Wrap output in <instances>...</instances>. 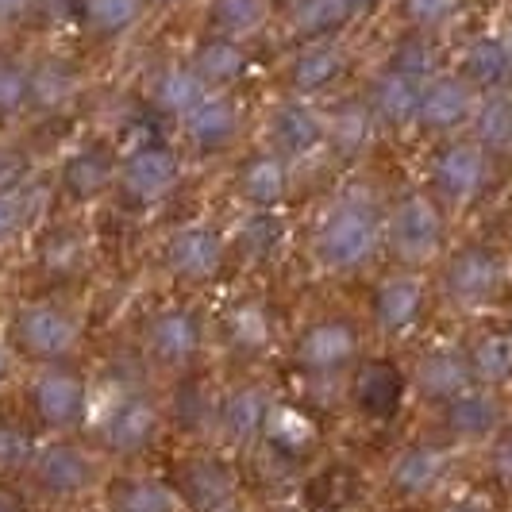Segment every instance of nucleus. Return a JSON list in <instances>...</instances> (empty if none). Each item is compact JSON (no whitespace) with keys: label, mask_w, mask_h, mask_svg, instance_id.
Wrapping results in <instances>:
<instances>
[{"label":"nucleus","mask_w":512,"mask_h":512,"mask_svg":"<svg viewBox=\"0 0 512 512\" xmlns=\"http://www.w3.org/2000/svg\"><path fill=\"white\" fill-rule=\"evenodd\" d=\"M385 197L374 181L343 178L305 228V262L324 282H351L385 262Z\"/></svg>","instance_id":"1"},{"label":"nucleus","mask_w":512,"mask_h":512,"mask_svg":"<svg viewBox=\"0 0 512 512\" xmlns=\"http://www.w3.org/2000/svg\"><path fill=\"white\" fill-rule=\"evenodd\" d=\"M170 401L162 389H154L147 374H112L97 378L93 389V412L85 424V439L101 451L112 470L124 466H147L162 439L170 432Z\"/></svg>","instance_id":"2"},{"label":"nucleus","mask_w":512,"mask_h":512,"mask_svg":"<svg viewBox=\"0 0 512 512\" xmlns=\"http://www.w3.org/2000/svg\"><path fill=\"white\" fill-rule=\"evenodd\" d=\"M135 366L151 382H189L205 370L208 355L216 351L212 316L189 293L158 301L135 324Z\"/></svg>","instance_id":"3"},{"label":"nucleus","mask_w":512,"mask_h":512,"mask_svg":"<svg viewBox=\"0 0 512 512\" xmlns=\"http://www.w3.org/2000/svg\"><path fill=\"white\" fill-rule=\"evenodd\" d=\"M0 328L8 335L12 351L27 366H51V362H77L89 343V316L70 293H27L12 301L0 316Z\"/></svg>","instance_id":"4"},{"label":"nucleus","mask_w":512,"mask_h":512,"mask_svg":"<svg viewBox=\"0 0 512 512\" xmlns=\"http://www.w3.org/2000/svg\"><path fill=\"white\" fill-rule=\"evenodd\" d=\"M193 162L185 158L174 135H139L120 139V178L112 193V212L131 220H151L166 205L178 201L189 181Z\"/></svg>","instance_id":"5"},{"label":"nucleus","mask_w":512,"mask_h":512,"mask_svg":"<svg viewBox=\"0 0 512 512\" xmlns=\"http://www.w3.org/2000/svg\"><path fill=\"white\" fill-rule=\"evenodd\" d=\"M108 474H112V466L85 436H43L27 462L20 486L27 497L58 512H70L89 501L97 505Z\"/></svg>","instance_id":"6"},{"label":"nucleus","mask_w":512,"mask_h":512,"mask_svg":"<svg viewBox=\"0 0 512 512\" xmlns=\"http://www.w3.org/2000/svg\"><path fill=\"white\" fill-rule=\"evenodd\" d=\"M370 332L362 316L351 312H316L301 320L285 339V362L308 385H343L355 378L370 355Z\"/></svg>","instance_id":"7"},{"label":"nucleus","mask_w":512,"mask_h":512,"mask_svg":"<svg viewBox=\"0 0 512 512\" xmlns=\"http://www.w3.org/2000/svg\"><path fill=\"white\" fill-rule=\"evenodd\" d=\"M154 270L181 293L216 289L231 270L228 224L216 216H185L158 231L151 247Z\"/></svg>","instance_id":"8"},{"label":"nucleus","mask_w":512,"mask_h":512,"mask_svg":"<svg viewBox=\"0 0 512 512\" xmlns=\"http://www.w3.org/2000/svg\"><path fill=\"white\" fill-rule=\"evenodd\" d=\"M97 374L77 362H51V366H27L16 397L27 424L39 436H85L89 412H93Z\"/></svg>","instance_id":"9"},{"label":"nucleus","mask_w":512,"mask_h":512,"mask_svg":"<svg viewBox=\"0 0 512 512\" xmlns=\"http://www.w3.org/2000/svg\"><path fill=\"white\" fill-rule=\"evenodd\" d=\"M58 208L97 212L112 205L120 178V135L116 131H77L47 162Z\"/></svg>","instance_id":"10"},{"label":"nucleus","mask_w":512,"mask_h":512,"mask_svg":"<svg viewBox=\"0 0 512 512\" xmlns=\"http://www.w3.org/2000/svg\"><path fill=\"white\" fill-rule=\"evenodd\" d=\"M447 224H451V212L420 181L393 189L385 197V262L409 266V270L439 266L451 251Z\"/></svg>","instance_id":"11"},{"label":"nucleus","mask_w":512,"mask_h":512,"mask_svg":"<svg viewBox=\"0 0 512 512\" xmlns=\"http://www.w3.org/2000/svg\"><path fill=\"white\" fill-rule=\"evenodd\" d=\"M27 266L47 282V289H74L97 270V228L89 212H70L54 208L39 224V231L24 247Z\"/></svg>","instance_id":"12"},{"label":"nucleus","mask_w":512,"mask_h":512,"mask_svg":"<svg viewBox=\"0 0 512 512\" xmlns=\"http://www.w3.org/2000/svg\"><path fill=\"white\" fill-rule=\"evenodd\" d=\"M274 409H278L274 385L255 374H239L228 385L212 389L205 443L228 451V455H255L266 447Z\"/></svg>","instance_id":"13"},{"label":"nucleus","mask_w":512,"mask_h":512,"mask_svg":"<svg viewBox=\"0 0 512 512\" xmlns=\"http://www.w3.org/2000/svg\"><path fill=\"white\" fill-rule=\"evenodd\" d=\"M432 301H436V285L428 270L385 266L370 274L362 324L374 343H405L424 328Z\"/></svg>","instance_id":"14"},{"label":"nucleus","mask_w":512,"mask_h":512,"mask_svg":"<svg viewBox=\"0 0 512 512\" xmlns=\"http://www.w3.org/2000/svg\"><path fill=\"white\" fill-rule=\"evenodd\" d=\"M251 135L255 128L247 124V104L239 101V93H228V89H208L174 124V139L185 158L216 162V166H228L251 143Z\"/></svg>","instance_id":"15"},{"label":"nucleus","mask_w":512,"mask_h":512,"mask_svg":"<svg viewBox=\"0 0 512 512\" xmlns=\"http://www.w3.org/2000/svg\"><path fill=\"white\" fill-rule=\"evenodd\" d=\"M251 139L282 154L301 174L312 166H328V112L320 101L289 97V93L274 97L262 108Z\"/></svg>","instance_id":"16"},{"label":"nucleus","mask_w":512,"mask_h":512,"mask_svg":"<svg viewBox=\"0 0 512 512\" xmlns=\"http://www.w3.org/2000/svg\"><path fill=\"white\" fill-rule=\"evenodd\" d=\"M493 181V151H486L470 135L436 139L424 154V178L420 185L436 197L447 212H466L486 197Z\"/></svg>","instance_id":"17"},{"label":"nucleus","mask_w":512,"mask_h":512,"mask_svg":"<svg viewBox=\"0 0 512 512\" xmlns=\"http://www.w3.org/2000/svg\"><path fill=\"white\" fill-rule=\"evenodd\" d=\"M455 478V443L447 439H405L382 462V489L401 505L436 501Z\"/></svg>","instance_id":"18"},{"label":"nucleus","mask_w":512,"mask_h":512,"mask_svg":"<svg viewBox=\"0 0 512 512\" xmlns=\"http://www.w3.org/2000/svg\"><path fill=\"white\" fill-rule=\"evenodd\" d=\"M297 185L301 170L258 139H251L228 162V201L239 212H282L293 205Z\"/></svg>","instance_id":"19"},{"label":"nucleus","mask_w":512,"mask_h":512,"mask_svg":"<svg viewBox=\"0 0 512 512\" xmlns=\"http://www.w3.org/2000/svg\"><path fill=\"white\" fill-rule=\"evenodd\" d=\"M436 297L455 312H482L509 282V262L486 243H466L447 251L436 266Z\"/></svg>","instance_id":"20"},{"label":"nucleus","mask_w":512,"mask_h":512,"mask_svg":"<svg viewBox=\"0 0 512 512\" xmlns=\"http://www.w3.org/2000/svg\"><path fill=\"white\" fill-rule=\"evenodd\" d=\"M58 208L47 162H27L20 174L0 181V258L24 255L27 239Z\"/></svg>","instance_id":"21"},{"label":"nucleus","mask_w":512,"mask_h":512,"mask_svg":"<svg viewBox=\"0 0 512 512\" xmlns=\"http://www.w3.org/2000/svg\"><path fill=\"white\" fill-rule=\"evenodd\" d=\"M324 112H328V166L335 170H362L389 139L362 89H343L339 97L324 101Z\"/></svg>","instance_id":"22"},{"label":"nucleus","mask_w":512,"mask_h":512,"mask_svg":"<svg viewBox=\"0 0 512 512\" xmlns=\"http://www.w3.org/2000/svg\"><path fill=\"white\" fill-rule=\"evenodd\" d=\"M216 347L235 359L258 362L278 347V312L258 293H235L220 312H212Z\"/></svg>","instance_id":"23"},{"label":"nucleus","mask_w":512,"mask_h":512,"mask_svg":"<svg viewBox=\"0 0 512 512\" xmlns=\"http://www.w3.org/2000/svg\"><path fill=\"white\" fill-rule=\"evenodd\" d=\"M351 77V51L343 39H312L289 54L282 70V93L305 101H332L347 89Z\"/></svg>","instance_id":"24"},{"label":"nucleus","mask_w":512,"mask_h":512,"mask_svg":"<svg viewBox=\"0 0 512 512\" xmlns=\"http://www.w3.org/2000/svg\"><path fill=\"white\" fill-rule=\"evenodd\" d=\"M170 478L185 501V512H212L243 501V486H239V474L231 466V455L212 447V443L178 459Z\"/></svg>","instance_id":"25"},{"label":"nucleus","mask_w":512,"mask_h":512,"mask_svg":"<svg viewBox=\"0 0 512 512\" xmlns=\"http://www.w3.org/2000/svg\"><path fill=\"white\" fill-rule=\"evenodd\" d=\"M470 385H474V374H470V359H466V343H443V339L428 343L405 374V393L432 412L455 401Z\"/></svg>","instance_id":"26"},{"label":"nucleus","mask_w":512,"mask_h":512,"mask_svg":"<svg viewBox=\"0 0 512 512\" xmlns=\"http://www.w3.org/2000/svg\"><path fill=\"white\" fill-rule=\"evenodd\" d=\"M224 224H228L231 266L270 270L293 247L289 208H282V212H239V208H231V220H224Z\"/></svg>","instance_id":"27"},{"label":"nucleus","mask_w":512,"mask_h":512,"mask_svg":"<svg viewBox=\"0 0 512 512\" xmlns=\"http://www.w3.org/2000/svg\"><path fill=\"white\" fill-rule=\"evenodd\" d=\"M478 89L470 81H462L455 70H439L432 81H424L420 93V112H416V128L412 135L424 139H451V135H466L474 108H478Z\"/></svg>","instance_id":"28"},{"label":"nucleus","mask_w":512,"mask_h":512,"mask_svg":"<svg viewBox=\"0 0 512 512\" xmlns=\"http://www.w3.org/2000/svg\"><path fill=\"white\" fill-rule=\"evenodd\" d=\"M101 512H185L178 486L170 474H158L151 462L147 466H124L112 470L97 497Z\"/></svg>","instance_id":"29"},{"label":"nucleus","mask_w":512,"mask_h":512,"mask_svg":"<svg viewBox=\"0 0 512 512\" xmlns=\"http://www.w3.org/2000/svg\"><path fill=\"white\" fill-rule=\"evenodd\" d=\"M31 70V120L58 124L74 116V108L85 97V74L66 54H39L27 58Z\"/></svg>","instance_id":"30"},{"label":"nucleus","mask_w":512,"mask_h":512,"mask_svg":"<svg viewBox=\"0 0 512 512\" xmlns=\"http://www.w3.org/2000/svg\"><path fill=\"white\" fill-rule=\"evenodd\" d=\"M439 432L455 447H474V443H489L505 432V405L501 393L486 389V385H470L455 401H447L436 409Z\"/></svg>","instance_id":"31"},{"label":"nucleus","mask_w":512,"mask_h":512,"mask_svg":"<svg viewBox=\"0 0 512 512\" xmlns=\"http://www.w3.org/2000/svg\"><path fill=\"white\" fill-rule=\"evenodd\" d=\"M362 93H366V101H370V108H374V116H378V124H382L389 139L412 135L416 112H420V93H424L420 77L401 74V70L382 62V70H374V77L362 85Z\"/></svg>","instance_id":"32"},{"label":"nucleus","mask_w":512,"mask_h":512,"mask_svg":"<svg viewBox=\"0 0 512 512\" xmlns=\"http://www.w3.org/2000/svg\"><path fill=\"white\" fill-rule=\"evenodd\" d=\"M208 93L205 77L193 70L189 58H170L162 66H154L143 85V101L158 120H166L170 128Z\"/></svg>","instance_id":"33"},{"label":"nucleus","mask_w":512,"mask_h":512,"mask_svg":"<svg viewBox=\"0 0 512 512\" xmlns=\"http://www.w3.org/2000/svg\"><path fill=\"white\" fill-rule=\"evenodd\" d=\"M189 62H193L197 74L205 77L208 89H228V93H239V85L251 74V51H247V43L228 39V35H212V31L193 47Z\"/></svg>","instance_id":"34"},{"label":"nucleus","mask_w":512,"mask_h":512,"mask_svg":"<svg viewBox=\"0 0 512 512\" xmlns=\"http://www.w3.org/2000/svg\"><path fill=\"white\" fill-rule=\"evenodd\" d=\"M455 74L462 81H470L478 93H509L512 89V51L509 39H497V35H482L474 39L459 58V70Z\"/></svg>","instance_id":"35"},{"label":"nucleus","mask_w":512,"mask_h":512,"mask_svg":"<svg viewBox=\"0 0 512 512\" xmlns=\"http://www.w3.org/2000/svg\"><path fill=\"white\" fill-rule=\"evenodd\" d=\"M359 16L355 0H293L289 4V27L301 43L312 39H339L343 27Z\"/></svg>","instance_id":"36"},{"label":"nucleus","mask_w":512,"mask_h":512,"mask_svg":"<svg viewBox=\"0 0 512 512\" xmlns=\"http://www.w3.org/2000/svg\"><path fill=\"white\" fill-rule=\"evenodd\" d=\"M466 359H470L474 385L501 393L505 385H512V328L482 332L474 343H466Z\"/></svg>","instance_id":"37"},{"label":"nucleus","mask_w":512,"mask_h":512,"mask_svg":"<svg viewBox=\"0 0 512 512\" xmlns=\"http://www.w3.org/2000/svg\"><path fill=\"white\" fill-rule=\"evenodd\" d=\"M270 24V0H208V31L251 43Z\"/></svg>","instance_id":"38"},{"label":"nucleus","mask_w":512,"mask_h":512,"mask_svg":"<svg viewBox=\"0 0 512 512\" xmlns=\"http://www.w3.org/2000/svg\"><path fill=\"white\" fill-rule=\"evenodd\" d=\"M147 0H77V16L101 39H120L147 16Z\"/></svg>","instance_id":"39"},{"label":"nucleus","mask_w":512,"mask_h":512,"mask_svg":"<svg viewBox=\"0 0 512 512\" xmlns=\"http://www.w3.org/2000/svg\"><path fill=\"white\" fill-rule=\"evenodd\" d=\"M39 439L43 436L27 424L24 412H0V482H20L24 478Z\"/></svg>","instance_id":"40"},{"label":"nucleus","mask_w":512,"mask_h":512,"mask_svg":"<svg viewBox=\"0 0 512 512\" xmlns=\"http://www.w3.org/2000/svg\"><path fill=\"white\" fill-rule=\"evenodd\" d=\"M466 135L478 139L493 154L512 151V89L509 93H482Z\"/></svg>","instance_id":"41"},{"label":"nucleus","mask_w":512,"mask_h":512,"mask_svg":"<svg viewBox=\"0 0 512 512\" xmlns=\"http://www.w3.org/2000/svg\"><path fill=\"white\" fill-rule=\"evenodd\" d=\"M27 120H31V70H27V58H0V131L27 124Z\"/></svg>","instance_id":"42"},{"label":"nucleus","mask_w":512,"mask_h":512,"mask_svg":"<svg viewBox=\"0 0 512 512\" xmlns=\"http://www.w3.org/2000/svg\"><path fill=\"white\" fill-rule=\"evenodd\" d=\"M385 66H393V70H401V74L420 77V81H432V77L439 74V54L428 35L412 31V35H405L401 43H393V51H389V58H385Z\"/></svg>","instance_id":"43"},{"label":"nucleus","mask_w":512,"mask_h":512,"mask_svg":"<svg viewBox=\"0 0 512 512\" xmlns=\"http://www.w3.org/2000/svg\"><path fill=\"white\" fill-rule=\"evenodd\" d=\"M462 0H401V8H405V20H409L412 31H420V35H428V31H439L443 24H451L455 20V12H459Z\"/></svg>","instance_id":"44"},{"label":"nucleus","mask_w":512,"mask_h":512,"mask_svg":"<svg viewBox=\"0 0 512 512\" xmlns=\"http://www.w3.org/2000/svg\"><path fill=\"white\" fill-rule=\"evenodd\" d=\"M20 378H24V362H20V355L12 351L8 335H4V328H0V397H4L8 389H16Z\"/></svg>","instance_id":"45"},{"label":"nucleus","mask_w":512,"mask_h":512,"mask_svg":"<svg viewBox=\"0 0 512 512\" xmlns=\"http://www.w3.org/2000/svg\"><path fill=\"white\" fill-rule=\"evenodd\" d=\"M489 470H493L497 482L512 486V428H505V432L497 436V443H493V451H489Z\"/></svg>","instance_id":"46"},{"label":"nucleus","mask_w":512,"mask_h":512,"mask_svg":"<svg viewBox=\"0 0 512 512\" xmlns=\"http://www.w3.org/2000/svg\"><path fill=\"white\" fill-rule=\"evenodd\" d=\"M27 162V151H20L16 143H12V135L8 131H0V181L4 178H12V174H20Z\"/></svg>","instance_id":"47"},{"label":"nucleus","mask_w":512,"mask_h":512,"mask_svg":"<svg viewBox=\"0 0 512 512\" xmlns=\"http://www.w3.org/2000/svg\"><path fill=\"white\" fill-rule=\"evenodd\" d=\"M35 4H39V0H0V24H8V20H20V16H27Z\"/></svg>","instance_id":"48"},{"label":"nucleus","mask_w":512,"mask_h":512,"mask_svg":"<svg viewBox=\"0 0 512 512\" xmlns=\"http://www.w3.org/2000/svg\"><path fill=\"white\" fill-rule=\"evenodd\" d=\"M436 512H489V505L478 501V497H451V501H443Z\"/></svg>","instance_id":"49"},{"label":"nucleus","mask_w":512,"mask_h":512,"mask_svg":"<svg viewBox=\"0 0 512 512\" xmlns=\"http://www.w3.org/2000/svg\"><path fill=\"white\" fill-rule=\"evenodd\" d=\"M0 512H24V509H20V505H16V501H8V497H4V493H0Z\"/></svg>","instance_id":"50"},{"label":"nucleus","mask_w":512,"mask_h":512,"mask_svg":"<svg viewBox=\"0 0 512 512\" xmlns=\"http://www.w3.org/2000/svg\"><path fill=\"white\" fill-rule=\"evenodd\" d=\"M151 8H178V4H185V0H147Z\"/></svg>","instance_id":"51"},{"label":"nucleus","mask_w":512,"mask_h":512,"mask_svg":"<svg viewBox=\"0 0 512 512\" xmlns=\"http://www.w3.org/2000/svg\"><path fill=\"white\" fill-rule=\"evenodd\" d=\"M374 4H378V0H355V8H359V12H366V8H374Z\"/></svg>","instance_id":"52"},{"label":"nucleus","mask_w":512,"mask_h":512,"mask_svg":"<svg viewBox=\"0 0 512 512\" xmlns=\"http://www.w3.org/2000/svg\"><path fill=\"white\" fill-rule=\"evenodd\" d=\"M312 512H347V509H312Z\"/></svg>","instance_id":"53"},{"label":"nucleus","mask_w":512,"mask_h":512,"mask_svg":"<svg viewBox=\"0 0 512 512\" xmlns=\"http://www.w3.org/2000/svg\"><path fill=\"white\" fill-rule=\"evenodd\" d=\"M509 51H512V39H509Z\"/></svg>","instance_id":"54"}]
</instances>
